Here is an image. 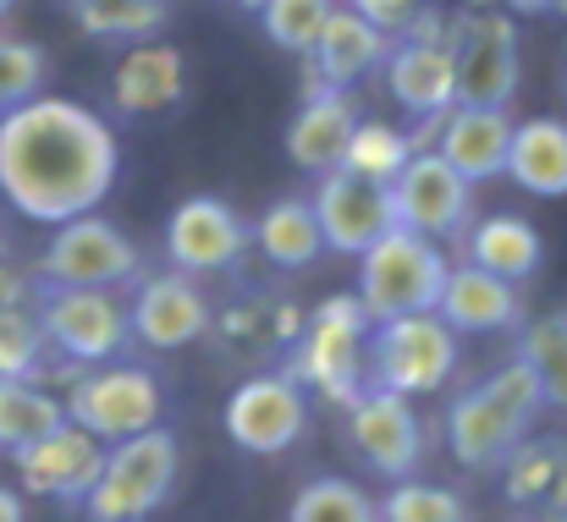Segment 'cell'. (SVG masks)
Wrapping results in <instances>:
<instances>
[{"label":"cell","instance_id":"obj_1","mask_svg":"<svg viewBox=\"0 0 567 522\" xmlns=\"http://www.w3.org/2000/svg\"><path fill=\"white\" fill-rule=\"evenodd\" d=\"M116 133L78 100L33 94L0 116V192L39 226L94 215L116 181Z\"/></svg>","mask_w":567,"mask_h":522},{"label":"cell","instance_id":"obj_2","mask_svg":"<svg viewBox=\"0 0 567 522\" xmlns=\"http://www.w3.org/2000/svg\"><path fill=\"white\" fill-rule=\"evenodd\" d=\"M546 413V396H540V379L529 374L524 357L502 363L496 374H485L474 390H463L446 413V440H452V457L463 468H502L518 440L535 429V418Z\"/></svg>","mask_w":567,"mask_h":522},{"label":"cell","instance_id":"obj_3","mask_svg":"<svg viewBox=\"0 0 567 522\" xmlns=\"http://www.w3.org/2000/svg\"><path fill=\"white\" fill-rule=\"evenodd\" d=\"M446 270L452 264H446L441 242H430V237H419L408 226H391L359 253V292L353 297L370 314V325L402 320V314H424V309H435Z\"/></svg>","mask_w":567,"mask_h":522},{"label":"cell","instance_id":"obj_4","mask_svg":"<svg viewBox=\"0 0 567 522\" xmlns=\"http://www.w3.org/2000/svg\"><path fill=\"white\" fill-rule=\"evenodd\" d=\"M177 468H183V451H177V435L166 424H155L133 440H116L105 451L94 490L83 495V512H89V522H144L172 495Z\"/></svg>","mask_w":567,"mask_h":522},{"label":"cell","instance_id":"obj_5","mask_svg":"<svg viewBox=\"0 0 567 522\" xmlns=\"http://www.w3.org/2000/svg\"><path fill=\"white\" fill-rule=\"evenodd\" d=\"M370 314L359 309V297H326L303 331V347H298V374L309 385H320L326 401H342L353 407L364 390H370Z\"/></svg>","mask_w":567,"mask_h":522},{"label":"cell","instance_id":"obj_6","mask_svg":"<svg viewBox=\"0 0 567 522\" xmlns=\"http://www.w3.org/2000/svg\"><path fill=\"white\" fill-rule=\"evenodd\" d=\"M457 368V331L424 309L402 314L370 331V385L396 390V396H430L452 379Z\"/></svg>","mask_w":567,"mask_h":522},{"label":"cell","instance_id":"obj_7","mask_svg":"<svg viewBox=\"0 0 567 522\" xmlns=\"http://www.w3.org/2000/svg\"><path fill=\"white\" fill-rule=\"evenodd\" d=\"M446 50L457 72V105H491L507 111L518 94V28L507 11H463L446 22Z\"/></svg>","mask_w":567,"mask_h":522},{"label":"cell","instance_id":"obj_8","mask_svg":"<svg viewBox=\"0 0 567 522\" xmlns=\"http://www.w3.org/2000/svg\"><path fill=\"white\" fill-rule=\"evenodd\" d=\"M161 407H166L161 379L150 368H133V363H105L89 379H78L72 396H66V418L78 429H89L94 440H105V446L155 429Z\"/></svg>","mask_w":567,"mask_h":522},{"label":"cell","instance_id":"obj_9","mask_svg":"<svg viewBox=\"0 0 567 522\" xmlns=\"http://www.w3.org/2000/svg\"><path fill=\"white\" fill-rule=\"evenodd\" d=\"M50 286H94V292H116L138 275V248L100 215H78L61 220L50 231V248L39 259Z\"/></svg>","mask_w":567,"mask_h":522},{"label":"cell","instance_id":"obj_10","mask_svg":"<svg viewBox=\"0 0 567 522\" xmlns=\"http://www.w3.org/2000/svg\"><path fill=\"white\" fill-rule=\"evenodd\" d=\"M39 331L72 363H111L133 336L116 292H94V286H50L39 309Z\"/></svg>","mask_w":567,"mask_h":522},{"label":"cell","instance_id":"obj_11","mask_svg":"<svg viewBox=\"0 0 567 522\" xmlns=\"http://www.w3.org/2000/svg\"><path fill=\"white\" fill-rule=\"evenodd\" d=\"M385 192H391L396 226H408L430 242L457 237L468 220V203H474V181H463L435 149H413L408 166L385 181Z\"/></svg>","mask_w":567,"mask_h":522},{"label":"cell","instance_id":"obj_12","mask_svg":"<svg viewBox=\"0 0 567 522\" xmlns=\"http://www.w3.org/2000/svg\"><path fill=\"white\" fill-rule=\"evenodd\" d=\"M303 390L298 379L287 374H259V379H243L231 396H226V435L237 451L248 457H276L287 451L298 435H303Z\"/></svg>","mask_w":567,"mask_h":522},{"label":"cell","instance_id":"obj_13","mask_svg":"<svg viewBox=\"0 0 567 522\" xmlns=\"http://www.w3.org/2000/svg\"><path fill=\"white\" fill-rule=\"evenodd\" d=\"M309 209H315V220H320V242H326L331 253H353V259L375 242L380 231L396 226L385 181L353 176V171H342V166L320 176Z\"/></svg>","mask_w":567,"mask_h":522},{"label":"cell","instance_id":"obj_14","mask_svg":"<svg viewBox=\"0 0 567 522\" xmlns=\"http://www.w3.org/2000/svg\"><path fill=\"white\" fill-rule=\"evenodd\" d=\"M348 435H353L359 457L385 479H408L424 457V424L413 413V396H396L380 385H370L348 407Z\"/></svg>","mask_w":567,"mask_h":522},{"label":"cell","instance_id":"obj_15","mask_svg":"<svg viewBox=\"0 0 567 522\" xmlns=\"http://www.w3.org/2000/svg\"><path fill=\"white\" fill-rule=\"evenodd\" d=\"M105 440H94L89 429H78L72 418L61 429H50L44 440L11 451L17 457V479L28 495H50V501H83L105 468Z\"/></svg>","mask_w":567,"mask_h":522},{"label":"cell","instance_id":"obj_16","mask_svg":"<svg viewBox=\"0 0 567 522\" xmlns=\"http://www.w3.org/2000/svg\"><path fill=\"white\" fill-rule=\"evenodd\" d=\"M166 253H172V264H183L188 275L231 270V264L248 253V226H243L237 209L220 203V198H183V203L172 209V226H166Z\"/></svg>","mask_w":567,"mask_h":522},{"label":"cell","instance_id":"obj_17","mask_svg":"<svg viewBox=\"0 0 567 522\" xmlns=\"http://www.w3.org/2000/svg\"><path fill=\"white\" fill-rule=\"evenodd\" d=\"M385 88L391 100L419 116V122H435L457 105V72H452V50H446V33L441 39H391L385 50Z\"/></svg>","mask_w":567,"mask_h":522},{"label":"cell","instance_id":"obj_18","mask_svg":"<svg viewBox=\"0 0 567 522\" xmlns=\"http://www.w3.org/2000/svg\"><path fill=\"white\" fill-rule=\"evenodd\" d=\"M127 331L144 347L161 352L193 347L209 331V303H204V292L193 286L188 275H150L138 286V297L127 303Z\"/></svg>","mask_w":567,"mask_h":522},{"label":"cell","instance_id":"obj_19","mask_svg":"<svg viewBox=\"0 0 567 522\" xmlns=\"http://www.w3.org/2000/svg\"><path fill=\"white\" fill-rule=\"evenodd\" d=\"M435 314L457 331V336H502L524 320V303H518V286L480 270V264H457L446 270L441 281V297H435Z\"/></svg>","mask_w":567,"mask_h":522},{"label":"cell","instance_id":"obj_20","mask_svg":"<svg viewBox=\"0 0 567 522\" xmlns=\"http://www.w3.org/2000/svg\"><path fill=\"white\" fill-rule=\"evenodd\" d=\"M507 144H513V116L507 111H491V105H452L441 116V127H435V155L463 181L502 176Z\"/></svg>","mask_w":567,"mask_h":522},{"label":"cell","instance_id":"obj_21","mask_svg":"<svg viewBox=\"0 0 567 522\" xmlns=\"http://www.w3.org/2000/svg\"><path fill=\"white\" fill-rule=\"evenodd\" d=\"M391 50V33H380L375 22H364L353 6H331L309 61H315V88H353L359 77H370ZM309 88V94H315Z\"/></svg>","mask_w":567,"mask_h":522},{"label":"cell","instance_id":"obj_22","mask_svg":"<svg viewBox=\"0 0 567 522\" xmlns=\"http://www.w3.org/2000/svg\"><path fill=\"white\" fill-rule=\"evenodd\" d=\"M188 88V61L177 44H161V39H138L122 61H116V111L122 116H161L183 100Z\"/></svg>","mask_w":567,"mask_h":522},{"label":"cell","instance_id":"obj_23","mask_svg":"<svg viewBox=\"0 0 567 522\" xmlns=\"http://www.w3.org/2000/svg\"><path fill=\"white\" fill-rule=\"evenodd\" d=\"M353 122H359V111H353L348 88H315L303 100V111L292 116V127H287L292 166H303V171H315V176L337 171L342 166V149L353 138Z\"/></svg>","mask_w":567,"mask_h":522},{"label":"cell","instance_id":"obj_24","mask_svg":"<svg viewBox=\"0 0 567 522\" xmlns=\"http://www.w3.org/2000/svg\"><path fill=\"white\" fill-rule=\"evenodd\" d=\"M507 501L540 522H567V446L518 440L507 457Z\"/></svg>","mask_w":567,"mask_h":522},{"label":"cell","instance_id":"obj_25","mask_svg":"<svg viewBox=\"0 0 567 522\" xmlns=\"http://www.w3.org/2000/svg\"><path fill=\"white\" fill-rule=\"evenodd\" d=\"M502 176H513L535 198H567V122H557V116L518 122Z\"/></svg>","mask_w":567,"mask_h":522},{"label":"cell","instance_id":"obj_26","mask_svg":"<svg viewBox=\"0 0 567 522\" xmlns=\"http://www.w3.org/2000/svg\"><path fill=\"white\" fill-rule=\"evenodd\" d=\"M540 259H546V242L524 215H491L468 231V264H480V270H491L513 286L529 281L540 270Z\"/></svg>","mask_w":567,"mask_h":522},{"label":"cell","instance_id":"obj_27","mask_svg":"<svg viewBox=\"0 0 567 522\" xmlns=\"http://www.w3.org/2000/svg\"><path fill=\"white\" fill-rule=\"evenodd\" d=\"M254 242L276 270H309L326 242H320V220L309 209V198H276L259 220H254Z\"/></svg>","mask_w":567,"mask_h":522},{"label":"cell","instance_id":"obj_28","mask_svg":"<svg viewBox=\"0 0 567 522\" xmlns=\"http://www.w3.org/2000/svg\"><path fill=\"white\" fill-rule=\"evenodd\" d=\"M66 424V401L39 379H0V451H22Z\"/></svg>","mask_w":567,"mask_h":522},{"label":"cell","instance_id":"obj_29","mask_svg":"<svg viewBox=\"0 0 567 522\" xmlns=\"http://www.w3.org/2000/svg\"><path fill=\"white\" fill-rule=\"evenodd\" d=\"M72 22L94 39H155L166 22V0H66Z\"/></svg>","mask_w":567,"mask_h":522},{"label":"cell","instance_id":"obj_30","mask_svg":"<svg viewBox=\"0 0 567 522\" xmlns=\"http://www.w3.org/2000/svg\"><path fill=\"white\" fill-rule=\"evenodd\" d=\"M518 357L529 363V374L540 379V396L546 407H563L567 413V314H546L524 331V347Z\"/></svg>","mask_w":567,"mask_h":522},{"label":"cell","instance_id":"obj_31","mask_svg":"<svg viewBox=\"0 0 567 522\" xmlns=\"http://www.w3.org/2000/svg\"><path fill=\"white\" fill-rule=\"evenodd\" d=\"M408 155H413V144H408L402 127H391V122H353V138L342 149V171L370 176V181H391L408 166Z\"/></svg>","mask_w":567,"mask_h":522},{"label":"cell","instance_id":"obj_32","mask_svg":"<svg viewBox=\"0 0 567 522\" xmlns=\"http://www.w3.org/2000/svg\"><path fill=\"white\" fill-rule=\"evenodd\" d=\"M337 0H259V22H265V39L292 50V55H309L326 17H331Z\"/></svg>","mask_w":567,"mask_h":522},{"label":"cell","instance_id":"obj_33","mask_svg":"<svg viewBox=\"0 0 567 522\" xmlns=\"http://www.w3.org/2000/svg\"><path fill=\"white\" fill-rule=\"evenodd\" d=\"M287 522H380V512L359 484H348V479H315L292 501V518Z\"/></svg>","mask_w":567,"mask_h":522},{"label":"cell","instance_id":"obj_34","mask_svg":"<svg viewBox=\"0 0 567 522\" xmlns=\"http://www.w3.org/2000/svg\"><path fill=\"white\" fill-rule=\"evenodd\" d=\"M375 512H380V522H468V507H463L452 490H441V484H413V479H402Z\"/></svg>","mask_w":567,"mask_h":522},{"label":"cell","instance_id":"obj_35","mask_svg":"<svg viewBox=\"0 0 567 522\" xmlns=\"http://www.w3.org/2000/svg\"><path fill=\"white\" fill-rule=\"evenodd\" d=\"M44 72H50V61H44L39 44L0 33V116L17 111L22 100H33V94L44 88Z\"/></svg>","mask_w":567,"mask_h":522},{"label":"cell","instance_id":"obj_36","mask_svg":"<svg viewBox=\"0 0 567 522\" xmlns=\"http://www.w3.org/2000/svg\"><path fill=\"white\" fill-rule=\"evenodd\" d=\"M39 352H44V331H39V314L28 309H0V379H33L39 368Z\"/></svg>","mask_w":567,"mask_h":522},{"label":"cell","instance_id":"obj_37","mask_svg":"<svg viewBox=\"0 0 567 522\" xmlns=\"http://www.w3.org/2000/svg\"><path fill=\"white\" fill-rule=\"evenodd\" d=\"M364 22H375L380 33H402L408 22H413V11L424 6V0H348Z\"/></svg>","mask_w":567,"mask_h":522},{"label":"cell","instance_id":"obj_38","mask_svg":"<svg viewBox=\"0 0 567 522\" xmlns=\"http://www.w3.org/2000/svg\"><path fill=\"white\" fill-rule=\"evenodd\" d=\"M474 6H496V11H507V17H535V11H546V0H474Z\"/></svg>","mask_w":567,"mask_h":522},{"label":"cell","instance_id":"obj_39","mask_svg":"<svg viewBox=\"0 0 567 522\" xmlns=\"http://www.w3.org/2000/svg\"><path fill=\"white\" fill-rule=\"evenodd\" d=\"M22 518H28V507H22V495L0 484V522H22Z\"/></svg>","mask_w":567,"mask_h":522},{"label":"cell","instance_id":"obj_40","mask_svg":"<svg viewBox=\"0 0 567 522\" xmlns=\"http://www.w3.org/2000/svg\"><path fill=\"white\" fill-rule=\"evenodd\" d=\"M546 11H557V17H567V0H546Z\"/></svg>","mask_w":567,"mask_h":522},{"label":"cell","instance_id":"obj_41","mask_svg":"<svg viewBox=\"0 0 567 522\" xmlns=\"http://www.w3.org/2000/svg\"><path fill=\"white\" fill-rule=\"evenodd\" d=\"M11 11H17V0H0V22H6V17H11Z\"/></svg>","mask_w":567,"mask_h":522},{"label":"cell","instance_id":"obj_42","mask_svg":"<svg viewBox=\"0 0 567 522\" xmlns=\"http://www.w3.org/2000/svg\"><path fill=\"white\" fill-rule=\"evenodd\" d=\"M237 6H259V0H237Z\"/></svg>","mask_w":567,"mask_h":522}]
</instances>
